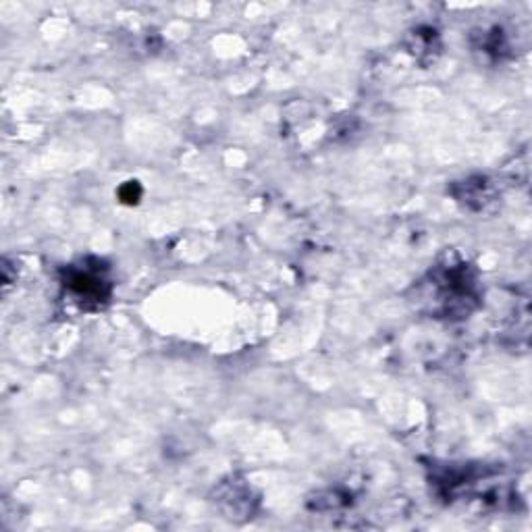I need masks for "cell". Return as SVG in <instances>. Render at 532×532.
<instances>
[{
  "label": "cell",
  "mask_w": 532,
  "mask_h": 532,
  "mask_svg": "<svg viewBox=\"0 0 532 532\" xmlns=\"http://www.w3.org/2000/svg\"><path fill=\"white\" fill-rule=\"evenodd\" d=\"M104 279L98 275V273H92V271H71V279H69V289L73 291V294L79 298V300H100L104 298Z\"/></svg>",
  "instance_id": "2"
},
{
  "label": "cell",
  "mask_w": 532,
  "mask_h": 532,
  "mask_svg": "<svg viewBox=\"0 0 532 532\" xmlns=\"http://www.w3.org/2000/svg\"><path fill=\"white\" fill-rule=\"evenodd\" d=\"M433 277V291L437 294L435 302L443 314H451L456 308L468 312L470 302H474V281L468 273L466 264H447L439 266Z\"/></svg>",
  "instance_id": "1"
}]
</instances>
